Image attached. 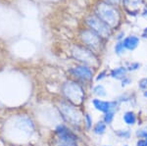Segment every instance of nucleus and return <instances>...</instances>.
<instances>
[{
	"mask_svg": "<svg viewBox=\"0 0 147 146\" xmlns=\"http://www.w3.org/2000/svg\"><path fill=\"white\" fill-rule=\"evenodd\" d=\"M97 14L102 21L109 25H115L118 21L117 12L107 4H99L97 7Z\"/></svg>",
	"mask_w": 147,
	"mask_h": 146,
	"instance_id": "nucleus-2",
	"label": "nucleus"
},
{
	"mask_svg": "<svg viewBox=\"0 0 147 146\" xmlns=\"http://www.w3.org/2000/svg\"><path fill=\"white\" fill-rule=\"evenodd\" d=\"M94 107L96 108L98 111L107 113L109 111H112L114 108L116 107L117 103L116 102H110V101H103L100 99H94L92 101Z\"/></svg>",
	"mask_w": 147,
	"mask_h": 146,
	"instance_id": "nucleus-8",
	"label": "nucleus"
},
{
	"mask_svg": "<svg viewBox=\"0 0 147 146\" xmlns=\"http://www.w3.org/2000/svg\"><path fill=\"white\" fill-rule=\"evenodd\" d=\"M114 119V112L113 111H109L105 114V117H104V121H105L106 124H111Z\"/></svg>",
	"mask_w": 147,
	"mask_h": 146,
	"instance_id": "nucleus-15",
	"label": "nucleus"
},
{
	"mask_svg": "<svg viewBox=\"0 0 147 146\" xmlns=\"http://www.w3.org/2000/svg\"><path fill=\"white\" fill-rule=\"evenodd\" d=\"M60 111L63 114V117L67 120L68 122L72 124H80L82 121V116L80 113L73 106L67 104V103H61L60 106Z\"/></svg>",
	"mask_w": 147,
	"mask_h": 146,
	"instance_id": "nucleus-4",
	"label": "nucleus"
},
{
	"mask_svg": "<svg viewBox=\"0 0 147 146\" xmlns=\"http://www.w3.org/2000/svg\"><path fill=\"white\" fill-rule=\"evenodd\" d=\"M82 37L87 45L94 47V48L99 45V41L100 40H99L98 35L95 34L93 32H91V30H84L82 34Z\"/></svg>",
	"mask_w": 147,
	"mask_h": 146,
	"instance_id": "nucleus-9",
	"label": "nucleus"
},
{
	"mask_svg": "<svg viewBox=\"0 0 147 146\" xmlns=\"http://www.w3.org/2000/svg\"><path fill=\"white\" fill-rule=\"evenodd\" d=\"M144 96H145V97H147V91H146L145 93H144Z\"/></svg>",
	"mask_w": 147,
	"mask_h": 146,
	"instance_id": "nucleus-26",
	"label": "nucleus"
},
{
	"mask_svg": "<svg viewBox=\"0 0 147 146\" xmlns=\"http://www.w3.org/2000/svg\"><path fill=\"white\" fill-rule=\"evenodd\" d=\"M125 146H127V145H125Z\"/></svg>",
	"mask_w": 147,
	"mask_h": 146,
	"instance_id": "nucleus-28",
	"label": "nucleus"
},
{
	"mask_svg": "<svg viewBox=\"0 0 147 146\" xmlns=\"http://www.w3.org/2000/svg\"><path fill=\"white\" fill-rule=\"evenodd\" d=\"M108 1H110V2H112V3H117L119 0H108Z\"/></svg>",
	"mask_w": 147,
	"mask_h": 146,
	"instance_id": "nucleus-25",
	"label": "nucleus"
},
{
	"mask_svg": "<svg viewBox=\"0 0 147 146\" xmlns=\"http://www.w3.org/2000/svg\"><path fill=\"white\" fill-rule=\"evenodd\" d=\"M118 135H119L120 136H124V137H129V131H123V133H118Z\"/></svg>",
	"mask_w": 147,
	"mask_h": 146,
	"instance_id": "nucleus-22",
	"label": "nucleus"
},
{
	"mask_svg": "<svg viewBox=\"0 0 147 146\" xmlns=\"http://www.w3.org/2000/svg\"><path fill=\"white\" fill-rule=\"evenodd\" d=\"M137 146H147V139L144 138V139H139L137 141Z\"/></svg>",
	"mask_w": 147,
	"mask_h": 146,
	"instance_id": "nucleus-20",
	"label": "nucleus"
},
{
	"mask_svg": "<svg viewBox=\"0 0 147 146\" xmlns=\"http://www.w3.org/2000/svg\"><path fill=\"white\" fill-rule=\"evenodd\" d=\"M144 15H147V8H146V10H145V13H144Z\"/></svg>",
	"mask_w": 147,
	"mask_h": 146,
	"instance_id": "nucleus-27",
	"label": "nucleus"
},
{
	"mask_svg": "<svg viewBox=\"0 0 147 146\" xmlns=\"http://www.w3.org/2000/svg\"><path fill=\"white\" fill-rule=\"evenodd\" d=\"M136 135L139 136V137H144L147 139V126H145V128L139 129L138 131L136 133Z\"/></svg>",
	"mask_w": 147,
	"mask_h": 146,
	"instance_id": "nucleus-16",
	"label": "nucleus"
},
{
	"mask_svg": "<svg viewBox=\"0 0 147 146\" xmlns=\"http://www.w3.org/2000/svg\"><path fill=\"white\" fill-rule=\"evenodd\" d=\"M139 43V38L136 36H129L124 40V46L125 48L129 49V50H134V48H136L137 45Z\"/></svg>",
	"mask_w": 147,
	"mask_h": 146,
	"instance_id": "nucleus-10",
	"label": "nucleus"
},
{
	"mask_svg": "<svg viewBox=\"0 0 147 146\" xmlns=\"http://www.w3.org/2000/svg\"><path fill=\"white\" fill-rule=\"evenodd\" d=\"M139 86L142 89H145L147 87V79H142L140 81H139Z\"/></svg>",
	"mask_w": 147,
	"mask_h": 146,
	"instance_id": "nucleus-19",
	"label": "nucleus"
},
{
	"mask_svg": "<svg viewBox=\"0 0 147 146\" xmlns=\"http://www.w3.org/2000/svg\"><path fill=\"white\" fill-rule=\"evenodd\" d=\"M105 74H106L105 72H102L101 74H99V76L97 77V79H97V81H100V79H102L103 77H105Z\"/></svg>",
	"mask_w": 147,
	"mask_h": 146,
	"instance_id": "nucleus-23",
	"label": "nucleus"
},
{
	"mask_svg": "<svg viewBox=\"0 0 147 146\" xmlns=\"http://www.w3.org/2000/svg\"><path fill=\"white\" fill-rule=\"evenodd\" d=\"M105 131H106V124L103 122H99L94 126V133L96 135H102V133H105Z\"/></svg>",
	"mask_w": 147,
	"mask_h": 146,
	"instance_id": "nucleus-13",
	"label": "nucleus"
},
{
	"mask_svg": "<svg viewBox=\"0 0 147 146\" xmlns=\"http://www.w3.org/2000/svg\"><path fill=\"white\" fill-rule=\"evenodd\" d=\"M71 73L74 76L80 77V79H85V81H88L92 77V72L88 67H85V66H79V67L73 68L71 70Z\"/></svg>",
	"mask_w": 147,
	"mask_h": 146,
	"instance_id": "nucleus-7",
	"label": "nucleus"
},
{
	"mask_svg": "<svg viewBox=\"0 0 147 146\" xmlns=\"http://www.w3.org/2000/svg\"><path fill=\"white\" fill-rule=\"evenodd\" d=\"M129 79H125V81H123V86H124V85H125V84H127V82H129Z\"/></svg>",
	"mask_w": 147,
	"mask_h": 146,
	"instance_id": "nucleus-24",
	"label": "nucleus"
},
{
	"mask_svg": "<svg viewBox=\"0 0 147 146\" xmlns=\"http://www.w3.org/2000/svg\"><path fill=\"white\" fill-rule=\"evenodd\" d=\"M63 92L65 96L68 98L71 102L75 103V104H80L82 102L84 97V93L82 88L80 87L79 84L75 83V82L69 81L64 84Z\"/></svg>",
	"mask_w": 147,
	"mask_h": 146,
	"instance_id": "nucleus-1",
	"label": "nucleus"
},
{
	"mask_svg": "<svg viewBox=\"0 0 147 146\" xmlns=\"http://www.w3.org/2000/svg\"><path fill=\"white\" fill-rule=\"evenodd\" d=\"M125 73H127V69L124 67H120V68H116L111 72V77L114 79H123L125 76Z\"/></svg>",
	"mask_w": 147,
	"mask_h": 146,
	"instance_id": "nucleus-11",
	"label": "nucleus"
},
{
	"mask_svg": "<svg viewBox=\"0 0 147 146\" xmlns=\"http://www.w3.org/2000/svg\"><path fill=\"white\" fill-rule=\"evenodd\" d=\"M56 133L58 135L59 138H60V141L62 142H72V143H76V137L74 135V133H72L70 131V129H68L65 126H59L58 128L56 129Z\"/></svg>",
	"mask_w": 147,
	"mask_h": 146,
	"instance_id": "nucleus-6",
	"label": "nucleus"
},
{
	"mask_svg": "<svg viewBox=\"0 0 147 146\" xmlns=\"http://www.w3.org/2000/svg\"><path fill=\"white\" fill-rule=\"evenodd\" d=\"M73 54L77 59L85 63H92V61L94 59L90 51L86 50V49L82 48V47H75L73 50Z\"/></svg>",
	"mask_w": 147,
	"mask_h": 146,
	"instance_id": "nucleus-5",
	"label": "nucleus"
},
{
	"mask_svg": "<svg viewBox=\"0 0 147 146\" xmlns=\"http://www.w3.org/2000/svg\"><path fill=\"white\" fill-rule=\"evenodd\" d=\"M84 121H85V123H86L87 129H90V128H91V124H92V119H91V117L89 116V114H86V115H85Z\"/></svg>",
	"mask_w": 147,
	"mask_h": 146,
	"instance_id": "nucleus-17",
	"label": "nucleus"
},
{
	"mask_svg": "<svg viewBox=\"0 0 147 146\" xmlns=\"http://www.w3.org/2000/svg\"><path fill=\"white\" fill-rule=\"evenodd\" d=\"M124 42H120V43H118L117 45H116V52H117L118 54H121L124 51Z\"/></svg>",
	"mask_w": 147,
	"mask_h": 146,
	"instance_id": "nucleus-18",
	"label": "nucleus"
},
{
	"mask_svg": "<svg viewBox=\"0 0 147 146\" xmlns=\"http://www.w3.org/2000/svg\"><path fill=\"white\" fill-rule=\"evenodd\" d=\"M139 64H137V63H134V64H132V65H130L129 67V71H134V70H136V69H138L139 68Z\"/></svg>",
	"mask_w": 147,
	"mask_h": 146,
	"instance_id": "nucleus-21",
	"label": "nucleus"
},
{
	"mask_svg": "<svg viewBox=\"0 0 147 146\" xmlns=\"http://www.w3.org/2000/svg\"><path fill=\"white\" fill-rule=\"evenodd\" d=\"M87 24L97 34L101 35V36L108 37L111 34V30L108 24H106L104 21H102L100 18L91 16V17L87 19Z\"/></svg>",
	"mask_w": 147,
	"mask_h": 146,
	"instance_id": "nucleus-3",
	"label": "nucleus"
},
{
	"mask_svg": "<svg viewBox=\"0 0 147 146\" xmlns=\"http://www.w3.org/2000/svg\"><path fill=\"white\" fill-rule=\"evenodd\" d=\"M124 121L127 124H134L136 121V117L132 112H127L124 115Z\"/></svg>",
	"mask_w": 147,
	"mask_h": 146,
	"instance_id": "nucleus-12",
	"label": "nucleus"
},
{
	"mask_svg": "<svg viewBox=\"0 0 147 146\" xmlns=\"http://www.w3.org/2000/svg\"><path fill=\"white\" fill-rule=\"evenodd\" d=\"M93 92H94V94H96L97 96H100V97H103V96H105V95H106V90H105V88H104V86H103V85H100V84L94 87Z\"/></svg>",
	"mask_w": 147,
	"mask_h": 146,
	"instance_id": "nucleus-14",
	"label": "nucleus"
}]
</instances>
